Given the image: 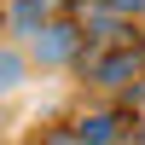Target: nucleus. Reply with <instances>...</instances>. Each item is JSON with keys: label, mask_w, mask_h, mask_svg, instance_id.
Returning <instances> with one entry per match:
<instances>
[{"label": "nucleus", "mask_w": 145, "mask_h": 145, "mask_svg": "<svg viewBox=\"0 0 145 145\" xmlns=\"http://www.w3.org/2000/svg\"><path fill=\"white\" fill-rule=\"evenodd\" d=\"M23 81V52H12V46H0V93H12Z\"/></svg>", "instance_id": "obj_5"}, {"label": "nucleus", "mask_w": 145, "mask_h": 145, "mask_svg": "<svg viewBox=\"0 0 145 145\" xmlns=\"http://www.w3.org/2000/svg\"><path fill=\"white\" fill-rule=\"evenodd\" d=\"M35 58H41V64H76V58H81V29H76V23H41Z\"/></svg>", "instance_id": "obj_1"}, {"label": "nucleus", "mask_w": 145, "mask_h": 145, "mask_svg": "<svg viewBox=\"0 0 145 145\" xmlns=\"http://www.w3.org/2000/svg\"><path fill=\"white\" fill-rule=\"evenodd\" d=\"M134 145H145V134H139V139H134Z\"/></svg>", "instance_id": "obj_9"}, {"label": "nucleus", "mask_w": 145, "mask_h": 145, "mask_svg": "<svg viewBox=\"0 0 145 145\" xmlns=\"http://www.w3.org/2000/svg\"><path fill=\"white\" fill-rule=\"evenodd\" d=\"M139 70H145V58L122 46V52H110V58H99V64H93V81H99V87H134Z\"/></svg>", "instance_id": "obj_2"}, {"label": "nucleus", "mask_w": 145, "mask_h": 145, "mask_svg": "<svg viewBox=\"0 0 145 145\" xmlns=\"http://www.w3.org/2000/svg\"><path fill=\"white\" fill-rule=\"evenodd\" d=\"M76 134H81V145H122V116L116 110H87L76 122Z\"/></svg>", "instance_id": "obj_3"}, {"label": "nucleus", "mask_w": 145, "mask_h": 145, "mask_svg": "<svg viewBox=\"0 0 145 145\" xmlns=\"http://www.w3.org/2000/svg\"><path fill=\"white\" fill-rule=\"evenodd\" d=\"M0 23H6V6H0Z\"/></svg>", "instance_id": "obj_8"}, {"label": "nucleus", "mask_w": 145, "mask_h": 145, "mask_svg": "<svg viewBox=\"0 0 145 145\" xmlns=\"http://www.w3.org/2000/svg\"><path fill=\"white\" fill-rule=\"evenodd\" d=\"M35 145H81V134H76V128H41Z\"/></svg>", "instance_id": "obj_6"}, {"label": "nucleus", "mask_w": 145, "mask_h": 145, "mask_svg": "<svg viewBox=\"0 0 145 145\" xmlns=\"http://www.w3.org/2000/svg\"><path fill=\"white\" fill-rule=\"evenodd\" d=\"M46 12H52L46 0H18V6L6 12V23H12L18 35H41V23H46Z\"/></svg>", "instance_id": "obj_4"}, {"label": "nucleus", "mask_w": 145, "mask_h": 145, "mask_svg": "<svg viewBox=\"0 0 145 145\" xmlns=\"http://www.w3.org/2000/svg\"><path fill=\"white\" fill-rule=\"evenodd\" d=\"M46 6H81V0H46Z\"/></svg>", "instance_id": "obj_7"}]
</instances>
